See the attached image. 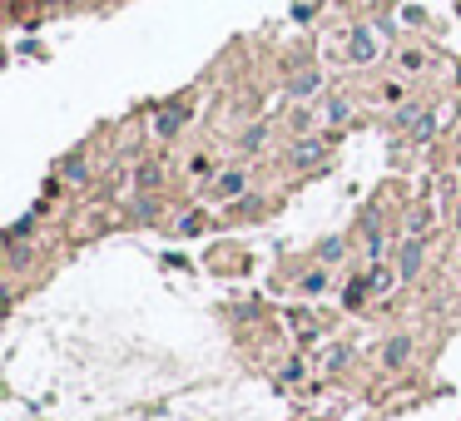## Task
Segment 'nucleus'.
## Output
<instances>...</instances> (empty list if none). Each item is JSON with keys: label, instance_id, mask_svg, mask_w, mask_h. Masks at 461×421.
I'll use <instances>...</instances> for the list:
<instances>
[{"label": "nucleus", "instance_id": "obj_5", "mask_svg": "<svg viewBox=\"0 0 461 421\" xmlns=\"http://www.w3.org/2000/svg\"><path fill=\"white\" fill-rule=\"evenodd\" d=\"M402 357H407V337H397V342H387V362H392V367H397V362Z\"/></svg>", "mask_w": 461, "mask_h": 421}, {"label": "nucleus", "instance_id": "obj_4", "mask_svg": "<svg viewBox=\"0 0 461 421\" xmlns=\"http://www.w3.org/2000/svg\"><path fill=\"white\" fill-rule=\"evenodd\" d=\"M362 298H367V282H357V278H352V282H348V308H357Z\"/></svg>", "mask_w": 461, "mask_h": 421}, {"label": "nucleus", "instance_id": "obj_6", "mask_svg": "<svg viewBox=\"0 0 461 421\" xmlns=\"http://www.w3.org/2000/svg\"><path fill=\"white\" fill-rule=\"evenodd\" d=\"M243 189V174H223L219 179V193H239Z\"/></svg>", "mask_w": 461, "mask_h": 421}, {"label": "nucleus", "instance_id": "obj_7", "mask_svg": "<svg viewBox=\"0 0 461 421\" xmlns=\"http://www.w3.org/2000/svg\"><path fill=\"white\" fill-rule=\"evenodd\" d=\"M322 258H342V238H328V243H322Z\"/></svg>", "mask_w": 461, "mask_h": 421}, {"label": "nucleus", "instance_id": "obj_1", "mask_svg": "<svg viewBox=\"0 0 461 421\" xmlns=\"http://www.w3.org/2000/svg\"><path fill=\"white\" fill-rule=\"evenodd\" d=\"M184 120H189V114H184L179 104H169V110H159V114H154V130H159L164 139H169V134H179V130H184Z\"/></svg>", "mask_w": 461, "mask_h": 421}, {"label": "nucleus", "instance_id": "obj_2", "mask_svg": "<svg viewBox=\"0 0 461 421\" xmlns=\"http://www.w3.org/2000/svg\"><path fill=\"white\" fill-rule=\"evenodd\" d=\"M417 268H421V243H411V248L402 253V278H411Z\"/></svg>", "mask_w": 461, "mask_h": 421}, {"label": "nucleus", "instance_id": "obj_3", "mask_svg": "<svg viewBox=\"0 0 461 421\" xmlns=\"http://www.w3.org/2000/svg\"><path fill=\"white\" fill-rule=\"evenodd\" d=\"M352 55H357V60H372V35L367 31L352 35Z\"/></svg>", "mask_w": 461, "mask_h": 421}]
</instances>
